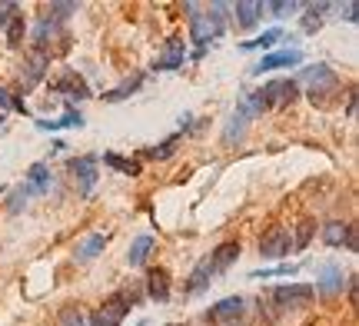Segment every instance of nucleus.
Returning <instances> with one entry per match:
<instances>
[{
    "label": "nucleus",
    "instance_id": "obj_9",
    "mask_svg": "<svg viewBox=\"0 0 359 326\" xmlns=\"http://www.w3.org/2000/svg\"><path fill=\"white\" fill-rule=\"evenodd\" d=\"M343 280H346V273H343L339 263H323L320 276H316V293H323V297H336V293H343V287H346Z\"/></svg>",
    "mask_w": 359,
    "mask_h": 326
},
{
    "label": "nucleus",
    "instance_id": "obj_35",
    "mask_svg": "<svg viewBox=\"0 0 359 326\" xmlns=\"http://www.w3.org/2000/svg\"><path fill=\"white\" fill-rule=\"evenodd\" d=\"M57 326H87V320H83V313H80V310L67 306V310H60V320H57Z\"/></svg>",
    "mask_w": 359,
    "mask_h": 326
},
{
    "label": "nucleus",
    "instance_id": "obj_16",
    "mask_svg": "<svg viewBox=\"0 0 359 326\" xmlns=\"http://www.w3.org/2000/svg\"><path fill=\"white\" fill-rule=\"evenodd\" d=\"M183 60H187V43L180 37H173V40H167L163 57H156L154 70H177V67H183Z\"/></svg>",
    "mask_w": 359,
    "mask_h": 326
},
{
    "label": "nucleus",
    "instance_id": "obj_22",
    "mask_svg": "<svg viewBox=\"0 0 359 326\" xmlns=\"http://www.w3.org/2000/svg\"><path fill=\"white\" fill-rule=\"evenodd\" d=\"M140 83H143V74H133V77H127L120 87H114V90L103 93V100H110V104H116V100H127V97H133V93L140 90Z\"/></svg>",
    "mask_w": 359,
    "mask_h": 326
},
{
    "label": "nucleus",
    "instance_id": "obj_29",
    "mask_svg": "<svg viewBox=\"0 0 359 326\" xmlns=\"http://www.w3.org/2000/svg\"><path fill=\"white\" fill-rule=\"evenodd\" d=\"M276 40H283V30L280 27H273V30H266V34H259V37L246 40V43H240L243 50H259V47H273Z\"/></svg>",
    "mask_w": 359,
    "mask_h": 326
},
{
    "label": "nucleus",
    "instance_id": "obj_14",
    "mask_svg": "<svg viewBox=\"0 0 359 326\" xmlns=\"http://www.w3.org/2000/svg\"><path fill=\"white\" fill-rule=\"evenodd\" d=\"M303 60V53L296 50V47H290V50H276L269 53V57H263L257 67H253V74H266V70H280V67H296Z\"/></svg>",
    "mask_w": 359,
    "mask_h": 326
},
{
    "label": "nucleus",
    "instance_id": "obj_41",
    "mask_svg": "<svg viewBox=\"0 0 359 326\" xmlns=\"http://www.w3.org/2000/svg\"><path fill=\"white\" fill-rule=\"evenodd\" d=\"M137 326H147V323H137Z\"/></svg>",
    "mask_w": 359,
    "mask_h": 326
},
{
    "label": "nucleus",
    "instance_id": "obj_38",
    "mask_svg": "<svg viewBox=\"0 0 359 326\" xmlns=\"http://www.w3.org/2000/svg\"><path fill=\"white\" fill-rule=\"evenodd\" d=\"M17 13H20V7H17V4H0V27H7Z\"/></svg>",
    "mask_w": 359,
    "mask_h": 326
},
{
    "label": "nucleus",
    "instance_id": "obj_32",
    "mask_svg": "<svg viewBox=\"0 0 359 326\" xmlns=\"http://www.w3.org/2000/svg\"><path fill=\"white\" fill-rule=\"evenodd\" d=\"M4 30H7V43H11V47H20V43H24L27 24H24V17H20V13H17V17H13V20L4 27Z\"/></svg>",
    "mask_w": 359,
    "mask_h": 326
},
{
    "label": "nucleus",
    "instance_id": "obj_7",
    "mask_svg": "<svg viewBox=\"0 0 359 326\" xmlns=\"http://www.w3.org/2000/svg\"><path fill=\"white\" fill-rule=\"evenodd\" d=\"M290 247H293L290 230H286V226H273V230H266L263 240H259V257H263V260H283V257L290 253Z\"/></svg>",
    "mask_w": 359,
    "mask_h": 326
},
{
    "label": "nucleus",
    "instance_id": "obj_37",
    "mask_svg": "<svg viewBox=\"0 0 359 326\" xmlns=\"http://www.w3.org/2000/svg\"><path fill=\"white\" fill-rule=\"evenodd\" d=\"M266 11H269V13H276V17L283 20L286 13H296V11H299V4H293V0H290V4H266Z\"/></svg>",
    "mask_w": 359,
    "mask_h": 326
},
{
    "label": "nucleus",
    "instance_id": "obj_12",
    "mask_svg": "<svg viewBox=\"0 0 359 326\" xmlns=\"http://www.w3.org/2000/svg\"><path fill=\"white\" fill-rule=\"evenodd\" d=\"M236 257H240V240H226V243H219V247L206 257V263H210L213 273H223V270H230L233 263H236Z\"/></svg>",
    "mask_w": 359,
    "mask_h": 326
},
{
    "label": "nucleus",
    "instance_id": "obj_25",
    "mask_svg": "<svg viewBox=\"0 0 359 326\" xmlns=\"http://www.w3.org/2000/svg\"><path fill=\"white\" fill-rule=\"evenodd\" d=\"M177 147H180V137L173 133V137H167L163 144H156V147H150V150H143V157H147V160H170L173 154H177Z\"/></svg>",
    "mask_w": 359,
    "mask_h": 326
},
{
    "label": "nucleus",
    "instance_id": "obj_1",
    "mask_svg": "<svg viewBox=\"0 0 359 326\" xmlns=\"http://www.w3.org/2000/svg\"><path fill=\"white\" fill-rule=\"evenodd\" d=\"M187 13H193L190 17V40L200 43V53H203L206 43L217 40L219 34H223V27H226V20H223L226 4H210L206 11H200L196 4H187Z\"/></svg>",
    "mask_w": 359,
    "mask_h": 326
},
{
    "label": "nucleus",
    "instance_id": "obj_33",
    "mask_svg": "<svg viewBox=\"0 0 359 326\" xmlns=\"http://www.w3.org/2000/svg\"><path fill=\"white\" fill-rule=\"evenodd\" d=\"M299 266L296 263H283V266H269V270H253V280H269V276H290V273H296Z\"/></svg>",
    "mask_w": 359,
    "mask_h": 326
},
{
    "label": "nucleus",
    "instance_id": "obj_28",
    "mask_svg": "<svg viewBox=\"0 0 359 326\" xmlns=\"http://www.w3.org/2000/svg\"><path fill=\"white\" fill-rule=\"evenodd\" d=\"M326 11H330V4H309L306 17H303V30H306V34H316L323 27V13Z\"/></svg>",
    "mask_w": 359,
    "mask_h": 326
},
{
    "label": "nucleus",
    "instance_id": "obj_27",
    "mask_svg": "<svg viewBox=\"0 0 359 326\" xmlns=\"http://www.w3.org/2000/svg\"><path fill=\"white\" fill-rule=\"evenodd\" d=\"M346 233H349L346 223H339V220L326 223V226H323V243H330V247H343V243H346Z\"/></svg>",
    "mask_w": 359,
    "mask_h": 326
},
{
    "label": "nucleus",
    "instance_id": "obj_30",
    "mask_svg": "<svg viewBox=\"0 0 359 326\" xmlns=\"http://www.w3.org/2000/svg\"><path fill=\"white\" fill-rule=\"evenodd\" d=\"M313 233H316V220H303L299 226H296V233L290 236V240H293L296 250H306L309 240H313Z\"/></svg>",
    "mask_w": 359,
    "mask_h": 326
},
{
    "label": "nucleus",
    "instance_id": "obj_15",
    "mask_svg": "<svg viewBox=\"0 0 359 326\" xmlns=\"http://www.w3.org/2000/svg\"><path fill=\"white\" fill-rule=\"evenodd\" d=\"M147 297L156 303H163L170 297V273L163 270V266H154V270H147Z\"/></svg>",
    "mask_w": 359,
    "mask_h": 326
},
{
    "label": "nucleus",
    "instance_id": "obj_21",
    "mask_svg": "<svg viewBox=\"0 0 359 326\" xmlns=\"http://www.w3.org/2000/svg\"><path fill=\"white\" fill-rule=\"evenodd\" d=\"M40 130H64V127H83V117H80V110L74 107H67V114L60 120H34Z\"/></svg>",
    "mask_w": 359,
    "mask_h": 326
},
{
    "label": "nucleus",
    "instance_id": "obj_24",
    "mask_svg": "<svg viewBox=\"0 0 359 326\" xmlns=\"http://www.w3.org/2000/svg\"><path fill=\"white\" fill-rule=\"evenodd\" d=\"M103 163H107L110 170H120L123 177H140V163H137V160L116 157V154H103Z\"/></svg>",
    "mask_w": 359,
    "mask_h": 326
},
{
    "label": "nucleus",
    "instance_id": "obj_31",
    "mask_svg": "<svg viewBox=\"0 0 359 326\" xmlns=\"http://www.w3.org/2000/svg\"><path fill=\"white\" fill-rule=\"evenodd\" d=\"M240 110H243L246 117H259V114H266L269 107H266V100H263V93H250V97H246L243 104H240Z\"/></svg>",
    "mask_w": 359,
    "mask_h": 326
},
{
    "label": "nucleus",
    "instance_id": "obj_2",
    "mask_svg": "<svg viewBox=\"0 0 359 326\" xmlns=\"http://www.w3.org/2000/svg\"><path fill=\"white\" fill-rule=\"evenodd\" d=\"M67 50H70V34L64 30V24H57L50 17L37 20V27H34V53H43L50 60V57Z\"/></svg>",
    "mask_w": 359,
    "mask_h": 326
},
{
    "label": "nucleus",
    "instance_id": "obj_11",
    "mask_svg": "<svg viewBox=\"0 0 359 326\" xmlns=\"http://www.w3.org/2000/svg\"><path fill=\"white\" fill-rule=\"evenodd\" d=\"M50 90L57 93H67V97H77V100H87L90 97V87H87V80L80 77L77 70H64L60 77L50 83Z\"/></svg>",
    "mask_w": 359,
    "mask_h": 326
},
{
    "label": "nucleus",
    "instance_id": "obj_26",
    "mask_svg": "<svg viewBox=\"0 0 359 326\" xmlns=\"http://www.w3.org/2000/svg\"><path fill=\"white\" fill-rule=\"evenodd\" d=\"M103 247H107V236H103V233H90L87 240L77 247V257H80V260H93L97 253H103Z\"/></svg>",
    "mask_w": 359,
    "mask_h": 326
},
{
    "label": "nucleus",
    "instance_id": "obj_3",
    "mask_svg": "<svg viewBox=\"0 0 359 326\" xmlns=\"http://www.w3.org/2000/svg\"><path fill=\"white\" fill-rule=\"evenodd\" d=\"M137 303L133 293H114V297H107V300L93 310L90 316V326H120L127 320V310Z\"/></svg>",
    "mask_w": 359,
    "mask_h": 326
},
{
    "label": "nucleus",
    "instance_id": "obj_17",
    "mask_svg": "<svg viewBox=\"0 0 359 326\" xmlns=\"http://www.w3.org/2000/svg\"><path fill=\"white\" fill-rule=\"evenodd\" d=\"M27 193L30 196H40V193H47L50 190V167L47 163H34V167L27 170Z\"/></svg>",
    "mask_w": 359,
    "mask_h": 326
},
{
    "label": "nucleus",
    "instance_id": "obj_13",
    "mask_svg": "<svg viewBox=\"0 0 359 326\" xmlns=\"http://www.w3.org/2000/svg\"><path fill=\"white\" fill-rule=\"evenodd\" d=\"M47 67H50V60H47L43 53H30L24 70H20V87H24V90L37 87L40 80H43V74H47Z\"/></svg>",
    "mask_w": 359,
    "mask_h": 326
},
{
    "label": "nucleus",
    "instance_id": "obj_39",
    "mask_svg": "<svg viewBox=\"0 0 359 326\" xmlns=\"http://www.w3.org/2000/svg\"><path fill=\"white\" fill-rule=\"evenodd\" d=\"M4 110H13V97L0 87V117H4Z\"/></svg>",
    "mask_w": 359,
    "mask_h": 326
},
{
    "label": "nucleus",
    "instance_id": "obj_36",
    "mask_svg": "<svg viewBox=\"0 0 359 326\" xmlns=\"http://www.w3.org/2000/svg\"><path fill=\"white\" fill-rule=\"evenodd\" d=\"M27 200H30V193H27V186L20 183V186H17V190L11 193V203H7V210H11V213H20V210L27 207Z\"/></svg>",
    "mask_w": 359,
    "mask_h": 326
},
{
    "label": "nucleus",
    "instance_id": "obj_8",
    "mask_svg": "<svg viewBox=\"0 0 359 326\" xmlns=\"http://www.w3.org/2000/svg\"><path fill=\"white\" fill-rule=\"evenodd\" d=\"M259 93H263L266 107H290L299 97V87H296V80H269Z\"/></svg>",
    "mask_w": 359,
    "mask_h": 326
},
{
    "label": "nucleus",
    "instance_id": "obj_34",
    "mask_svg": "<svg viewBox=\"0 0 359 326\" xmlns=\"http://www.w3.org/2000/svg\"><path fill=\"white\" fill-rule=\"evenodd\" d=\"M77 11H80L77 4H47V13H50V20H57V24L67 20L70 13H77Z\"/></svg>",
    "mask_w": 359,
    "mask_h": 326
},
{
    "label": "nucleus",
    "instance_id": "obj_40",
    "mask_svg": "<svg viewBox=\"0 0 359 326\" xmlns=\"http://www.w3.org/2000/svg\"><path fill=\"white\" fill-rule=\"evenodd\" d=\"M343 13H346V20H349V24H356V20H359V17H356V13H359L356 4H346V7H343Z\"/></svg>",
    "mask_w": 359,
    "mask_h": 326
},
{
    "label": "nucleus",
    "instance_id": "obj_6",
    "mask_svg": "<svg viewBox=\"0 0 359 326\" xmlns=\"http://www.w3.org/2000/svg\"><path fill=\"white\" fill-rule=\"evenodd\" d=\"M67 173L77 183V193L90 196L93 186H97V177H100V173H97V157H74L67 163Z\"/></svg>",
    "mask_w": 359,
    "mask_h": 326
},
{
    "label": "nucleus",
    "instance_id": "obj_10",
    "mask_svg": "<svg viewBox=\"0 0 359 326\" xmlns=\"http://www.w3.org/2000/svg\"><path fill=\"white\" fill-rule=\"evenodd\" d=\"M243 306H246L243 297H226V300H219L210 306L206 320H213V323H236V320L243 316Z\"/></svg>",
    "mask_w": 359,
    "mask_h": 326
},
{
    "label": "nucleus",
    "instance_id": "obj_5",
    "mask_svg": "<svg viewBox=\"0 0 359 326\" xmlns=\"http://www.w3.org/2000/svg\"><path fill=\"white\" fill-rule=\"evenodd\" d=\"M303 80H309V100H313V104H316V100L323 104V97H326V93L339 90V77H336V70L330 64L306 67V70H303Z\"/></svg>",
    "mask_w": 359,
    "mask_h": 326
},
{
    "label": "nucleus",
    "instance_id": "obj_23",
    "mask_svg": "<svg viewBox=\"0 0 359 326\" xmlns=\"http://www.w3.org/2000/svg\"><path fill=\"white\" fill-rule=\"evenodd\" d=\"M246 120H250V117H246L243 110L236 107V110H233V117H230V127H226V133H223V140H226V144H236V140H243Z\"/></svg>",
    "mask_w": 359,
    "mask_h": 326
},
{
    "label": "nucleus",
    "instance_id": "obj_19",
    "mask_svg": "<svg viewBox=\"0 0 359 326\" xmlns=\"http://www.w3.org/2000/svg\"><path fill=\"white\" fill-rule=\"evenodd\" d=\"M213 270H210V263H200V266H196V270H193L190 273V280H187V287H183V293H187V297H196V293H203L206 287H210V280H213Z\"/></svg>",
    "mask_w": 359,
    "mask_h": 326
},
{
    "label": "nucleus",
    "instance_id": "obj_20",
    "mask_svg": "<svg viewBox=\"0 0 359 326\" xmlns=\"http://www.w3.org/2000/svg\"><path fill=\"white\" fill-rule=\"evenodd\" d=\"M266 11V4H236L233 7V13H236V27H243V30H250V27H257L259 13Z\"/></svg>",
    "mask_w": 359,
    "mask_h": 326
},
{
    "label": "nucleus",
    "instance_id": "obj_18",
    "mask_svg": "<svg viewBox=\"0 0 359 326\" xmlns=\"http://www.w3.org/2000/svg\"><path fill=\"white\" fill-rule=\"evenodd\" d=\"M156 250V236H150V233H143V236H137L133 243H130V253H127V263L130 266H143L147 263V257Z\"/></svg>",
    "mask_w": 359,
    "mask_h": 326
},
{
    "label": "nucleus",
    "instance_id": "obj_4",
    "mask_svg": "<svg viewBox=\"0 0 359 326\" xmlns=\"http://www.w3.org/2000/svg\"><path fill=\"white\" fill-rule=\"evenodd\" d=\"M273 306L280 310H309V303L316 300V290L309 283H286V287H276L269 293Z\"/></svg>",
    "mask_w": 359,
    "mask_h": 326
}]
</instances>
